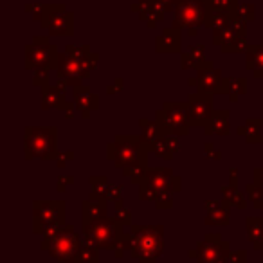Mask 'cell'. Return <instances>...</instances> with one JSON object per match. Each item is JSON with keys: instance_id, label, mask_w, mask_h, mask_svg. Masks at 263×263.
<instances>
[{"instance_id": "obj_28", "label": "cell", "mask_w": 263, "mask_h": 263, "mask_svg": "<svg viewBox=\"0 0 263 263\" xmlns=\"http://www.w3.org/2000/svg\"><path fill=\"white\" fill-rule=\"evenodd\" d=\"M227 94H229L231 103H236L240 99V96H243L247 92V81L243 78H227Z\"/></svg>"}, {"instance_id": "obj_16", "label": "cell", "mask_w": 263, "mask_h": 263, "mask_svg": "<svg viewBox=\"0 0 263 263\" xmlns=\"http://www.w3.org/2000/svg\"><path fill=\"white\" fill-rule=\"evenodd\" d=\"M229 130H231L229 110H215L211 119H209L204 126V132L208 136H227Z\"/></svg>"}, {"instance_id": "obj_44", "label": "cell", "mask_w": 263, "mask_h": 263, "mask_svg": "<svg viewBox=\"0 0 263 263\" xmlns=\"http://www.w3.org/2000/svg\"><path fill=\"white\" fill-rule=\"evenodd\" d=\"M204 205H205V209H208V211H215V209H218L220 205H222V200H205L204 202Z\"/></svg>"}, {"instance_id": "obj_27", "label": "cell", "mask_w": 263, "mask_h": 263, "mask_svg": "<svg viewBox=\"0 0 263 263\" xmlns=\"http://www.w3.org/2000/svg\"><path fill=\"white\" fill-rule=\"evenodd\" d=\"M148 168H150V166H148V161H139V162H136V164L126 166V168L123 170V175L126 177V179H130L132 184L141 186L144 177H146Z\"/></svg>"}, {"instance_id": "obj_12", "label": "cell", "mask_w": 263, "mask_h": 263, "mask_svg": "<svg viewBox=\"0 0 263 263\" xmlns=\"http://www.w3.org/2000/svg\"><path fill=\"white\" fill-rule=\"evenodd\" d=\"M187 105H190V124L191 126H205L209 119H211L213 112V96L211 94H202V92H195L187 98Z\"/></svg>"}, {"instance_id": "obj_8", "label": "cell", "mask_w": 263, "mask_h": 263, "mask_svg": "<svg viewBox=\"0 0 263 263\" xmlns=\"http://www.w3.org/2000/svg\"><path fill=\"white\" fill-rule=\"evenodd\" d=\"M229 243L222 240V234L208 233L190 252V258L197 263H229Z\"/></svg>"}, {"instance_id": "obj_30", "label": "cell", "mask_w": 263, "mask_h": 263, "mask_svg": "<svg viewBox=\"0 0 263 263\" xmlns=\"http://www.w3.org/2000/svg\"><path fill=\"white\" fill-rule=\"evenodd\" d=\"M81 263H99V247L94 241L83 238V245H81Z\"/></svg>"}, {"instance_id": "obj_37", "label": "cell", "mask_w": 263, "mask_h": 263, "mask_svg": "<svg viewBox=\"0 0 263 263\" xmlns=\"http://www.w3.org/2000/svg\"><path fill=\"white\" fill-rule=\"evenodd\" d=\"M204 155L209 159V161H222V154L216 150L213 143H205L204 144Z\"/></svg>"}, {"instance_id": "obj_1", "label": "cell", "mask_w": 263, "mask_h": 263, "mask_svg": "<svg viewBox=\"0 0 263 263\" xmlns=\"http://www.w3.org/2000/svg\"><path fill=\"white\" fill-rule=\"evenodd\" d=\"M124 245L134 259L139 263H155L164 251V227L136 226L132 223L124 231Z\"/></svg>"}, {"instance_id": "obj_9", "label": "cell", "mask_w": 263, "mask_h": 263, "mask_svg": "<svg viewBox=\"0 0 263 263\" xmlns=\"http://www.w3.org/2000/svg\"><path fill=\"white\" fill-rule=\"evenodd\" d=\"M58 51L47 38H34L33 44L26 47V69H56Z\"/></svg>"}, {"instance_id": "obj_24", "label": "cell", "mask_w": 263, "mask_h": 263, "mask_svg": "<svg viewBox=\"0 0 263 263\" xmlns=\"http://www.w3.org/2000/svg\"><path fill=\"white\" fill-rule=\"evenodd\" d=\"M220 193H222V200H226L227 204H231V208H238V209H245L247 208V195H243L240 190H238V186H231V184H227V186H223L222 190H220Z\"/></svg>"}, {"instance_id": "obj_4", "label": "cell", "mask_w": 263, "mask_h": 263, "mask_svg": "<svg viewBox=\"0 0 263 263\" xmlns=\"http://www.w3.org/2000/svg\"><path fill=\"white\" fill-rule=\"evenodd\" d=\"M150 146L141 141L139 136L119 134L112 143L106 144V159L114 162V168L124 170L139 161H148Z\"/></svg>"}, {"instance_id": "obj_36", "label": "cell", "mask_w": 263, "mask_h": 263, "mask_svg": "<svg viewBox=\"0 0 263 263\" xmlns=\"http://www.w3.org/2000/svg\"><path fill=\"white\" fill-rule=\"evenodd\" d=\"M33 85L36 87H45L49 85V69H38L34 70V78H33Z\"/></svg>"}, {"instance_id": "obj_17", "label": "cell", "mask_w": 263, "mask_h": 263, "mask_svg": "<svg viewBox=\"0 0 263 263\" xmlns=\"http://www.w3.org/2000/svg\"><path fill=\"white\" fill-rule=\"evenodd\" d=\"M65 90H62L56 85H45L42 87V110H62L67 105Z\"/></svg>"}, {"instance_id": "obj_35", "label": "cell", "mask_w": 263, "mask_h": 263, "mask_svg": "<svg viewBox=\"0 0 263 263\" xmlns=\"http://www.w3.org/2000/svg\"><path fill=\"white\" fill-rule=\"evenodd\" d=\"M155 208L157 209H170L173 208V193H170V191H164V193H161L157 197V200L154 202Z\"/></svg>"}, {"instance_id": "obj_43", "label": "cell", "mask_w": 263, "mask_h": 263, "mask_svg": "<svg viewBox=\"0 0 263 263\" xmlns=\"http://www.w3.org/2000/svg\"><path fill=\"white\" fill-rule=\"evenodd\" d=\"M119 90H123V80L114 81L112 85L106 87V92H108V94H116V92H119Z\"/></svg>"}, {"instance_id": "obj_31", "label": "cell", "mask_w": 263, "mask_h": 263, "mask_svg": "<svg viewBox=\"0 0 263 263\" xmlns=\"http://www.w3.org/2000/svg\"><path fill=\"white\" fill-rule=\"evenodd\" d=\"M114 205V213L112 216L124 227H130L132 226V211L128 208H124V202H117Z\"/></svg>"}, {"instance_id": "obj_40", "label": "cell", "mask_w": 263, "mask_h": 263, "mask_svg": "<svg viewBox=\"0 0 263 263\" xmlns=\"http://www.w3.org/2000/svg\"><path fill=\"white\" fill-rule=\"evenodd\" d=\"M229 263H247V251L238 249L229 254Z\"/></svg>"}, {"instance_id": "obj_42", "label": "cell", "mask_w": 263, "mask_h": 263, "mask_svg": "<svg viewBox=\"0 0 263 263\" xmlns=\"http://www.w3.org/2000/svg\"><path fill=\"white\" fill-rule=\"evenodd\" d=\"M164 137H166V141H168L170 148H172L173 152H179L180 150V139H179V136H164Z\"/></svg>"}, {"instance_id": "obj_13", "label": "cell", "mask_w": 263, "mask_h": 263, "mask_svg": "<svg viewBox=\"0 0 263 263\" xmlns=\"http://www.w3.org/2000/svg\"><path fill=\"white\" fill-rule=\"evenodd\" d=\"M143 182L154 187V190H157L159 193H164V191L179 193L180 187H182L180 177L173 175V172L170 168H148Z\"/></svg>"}, {"instance_id": "obj_39", "label": "cell", "mask_w": 263, "mask_h": 263, "mask_svg": "<svg viewBox=\"0 0 263 263\" xmlns=\"http://www.w3.org/2000/svg\"><path fill=\"white\" fill-rule=\"evenodd\" d=\"M72 184H74V177L72 175L58 177V182H56V190H58L60 193H63V191H67V187L72 186Z\"/></svg>"}, {"instance_id": "obj_48", "label": "cell", "mask_w": 263, "mask_h": 263, "mask_svg": "<svg viewBox=\"0 0 263 263\" xmlns=\"http://www.w3.org/2000/svg\"><path fill=\"white\" fill-rule=\"evenodd\" d=\"M261 256H263V249H261Z\"/></svg>"}, {"instance_id": "obj_11", "label": "cell", "mask_w": 263, "mask_h": 263, "mask_svg": "<svg viewBox=\"0 0 263 263\" xmlns=\"http://www.w3.org/2000/svg\"><path fill=\"white\" fill-rule=\"evenodd\" d=\"M56 72L62 80H65L69 85L72 87H80V85H85V80L90 76L92 70L87 67V63L81 62V60H76L72 56H69L67 52H62L58 54V63H56Z\"/></svg>"}, {"instance_id": "obj_5", "label": "cell", "mask_w": 263, "mask_h": 263, "mask_svg": "<svg viewBox=\"0 0 263 263\" xmlns=\"http://www.w3.org/2000/svg\"><path fill=\"white\" fill-rule=\"evenodd\" d=\"M65 200H34L33 202V233L47 236L65 226Z\"/></svg>"}, {"instance_id": "obj_6", "label": "cell", "mask_w": 263, "mask_h": 263, "mask_svg": "<svg viewBox=\"0 0 263 263\" xmlns=\"http://www.w3.org/2000/svg\"><path fill=\"white\" fill-rule=\"evenodd\" d=\"M155 121L162 126L166 136H186L190 132V105L187 101H166L155 112Z\"/></svg>"}, {"instance_id": "obj_46", "label": "cell", "mask_w": 263, "mask_h": 263, "mask_svg": "<svg viewBox=\"0 0 263 263\" xmlns=\"http://www.w3.org/2000/svg\"><path fill=\"white\" fill-rule=\"evenodd\" d=\"M254 182L263 186V166L261 168H254Z\"/></svg>"}, {"instance_id": "obj_7", "label": "cell", "mask_w": 263, "mask_h": 263, "mask_svg": "<svg viewBox=\"0 0 263 263\" xmlns=\"http://www.w3.org/2000/svg\"><path fill=\"white\" fill-rule=\"evenodd\" d=\"M124 231H126V227L121 226L114 216H105V218L96 220L88 226H81V236L94 241L99 249L112 251L123 240Z\"/></svg>"}, {"instance_id": "obj_23", "label": "cell", "mask_w": 263, "mask_h": 263, "mask_svg": "<svg viewBox=\"0 0 263 263\" xmlns=\"http://www.w3.org/2000/svg\"><path fill=\"white\" fill-rule=\"evenodd\" d=\"M180 51V36L179 31L175 29H166L157 38V52H179Z\"/></svg>"}, {"instance_id": "obj_2", "label": "cell", "mask_w": 263, "mask_h": 263, "mask_svg": "<svg viewBox=\"0 0 263 263\" xmlns=\"http://www.w3.org/2000/svg\"><path fill=\"white\" fill-rule=\"evenodd\" d=\"M56 137L58 130L54 126H26L24 157L27 161H56L60 155Z\"/></svg>"}, {"instance_id": "obj_38", "label": "cell", "mask_w": 263, "mask_h": 263, "mask_svg": "<svg viewBox=\"0 0 263 263\" xmlns=\"http://www.w3.org/2000/svg\"><path fill=\"white\" fill-rule=\"evenodd\" d=\"M74 157H76V155H74V152H60V155L56 157L54 162H56V166H58V168H65L70 161H74Z\"/></svg>"}, {"instance_id": "obj_33", "label": "cell", "mask_w": 263, "mask_h": 263, "mask_svg": "<svg viewBox=\"0 0 263 263\" xmlns=\"http://www.w3.org/2000/svg\"><path fill=\"white\" fill-rule=\"evenodd\" d=\"M245 195H247V198L252 202V205L259 204V202H263V186H259V184H256V182L247 184V186H245Z\"/></svg>"}, {"instance_id": "obj_18", "label": "cell", "mask_w": 263, "mask_h": 263, "mask_svg": "<svg viewBox=\"0 0 263 263\" xmlns=\"http://www.w3.org/2000/svg\"><path fill=\"white\" fill-rule=\"evenodd\" d=\"M261 126H263V119H261V117H249V119L245 121V124L238 126V134L245 137V143H247V144L263 143Z\"/></svg>"}, {"instance_id": "obj_21", "label": "cell", "mask_w": 263, "mask_h": 263, "mask_svg": "<svg viewBox=\"0 0 263 263\" xmlns=\"http://www.w3.org/2000/svg\"><path fill=\"white\" fill-rule=\"evenodd\" d=\"M139 126H141V136H139L141 141L146 143L148 146H152L155 141H159L161 137L166 136L162 126L157 121H150V119H146V117H143V119L139 121Z\"/></svg>"}, {"instance_id": "obj_49", "label": "cell", "mask_w": 263, "mask_h": 263, "mask_svg": "<svg viewBox=\"0 0 263 263\" xmlns=\"http://www.w3.org/2000/svg\"><path fill=\"white\" fill-rule=\"evenodd\" d=\"M261 92H263V88H261Z\"/></svg>"}, {"instance_id": "obj_19", "label": "cell", "mask_w": 263, "mask_h": 263, "mask_svg": "<svg viewBox=\"0 0 263 263\" xmlns=\"http://www.w3.org/2000/svg\"><path fill=\"white\" fill-rule=\"evenodd\" d=\"M54 36H70L72 34V20L70 15H51L42 22Z\"/></svg>"}, {"instance_id": "obj_47", "label": "cell", "mask_w": 263, "mask_h": 263, "mask_svg": "<svg viewBox=\"0 0 263 263\" xmlns=\"http://www.w3.org/2000/svg\"><path fill=\"white\" fill-rule=\"evenodd\" d=\"M254 76H256V78H263V69H259V70H254Z\"/></svg>"}, {"instance_id": "obj_10", "label": "cell", "mask_w": 263, "mask_h": 263, "mask_svg": "<svg viewBox=\"0 0 263 263\" xmlns=\"http://www.w3.org/2000/svg\"><path fill=\"white\" fill-rule=\"evenodd\" d=\"M190 85L202 94H227L226 78H222V72L215 69L211 62H205V65L197 70V76L190 80Z\"/></svg>"}, {"instance_id": "obj_20", "label": "cell", "mask_w": 263, "mask_h": 263, "mask_svg": "<svg viewBox=\"0 0 263 263\" xmlns=\"http://www.w3.org/2000/svg\"><path fill=\"white\" fill-rule=\"evenodd\" d=\"M204 20V13L193 4H186L177 13V27H193L200 26Z\"/></svg>"}, {"instance_id": "obj_14", "label": "cell", "mask_w": 263, "mask_h": 263, "mask_svg": "<svg viewBox=\"0 0 263 263\" xmlns=\"http://www.w3.org/2000/svg\"><path fill=\"white\" fill-rule=\"evenodd\" d=\"M74 105H76L78 112L83 119H88L92 112L99 108V98L90 92L88 85H80L74 87Z\"/></svg>"}, {"instance_id": "obj_29", "label": "cell", "mask_w": 263, "mask_h": 263, "mask_svg": "<svg viewBox=\"0 0 263 263\" xmlns=\"http://www.w3.org/2000/svg\"><path fill=\"white\" fill-rule=\"evenodd\" d=\"M245 51H247V69L252 70V72L263 69V44L249 45Z\"/></svg>"}, {"instance_id": "obj_41", "label": "cell", "mask_w": 263, "mask_h": 263, "mask_svg": "<svg viewBox=\"0 0 263 263\" xmlns=\"http://www.w3.org/2000/svg\"><path fill=\"white\" fill-rule=\"evenodd\" d=\"M76 110L78 108H76V105H74V103H67V105L60 110V112H62L67 119H74V117H76Z\"/></svg>"}, {"instance_id": "obj_22", "label": "cell", "mask_w": 263, "mask_h": 263, "mask_svg": "<svg viewBox=\"0 0 263 263\" xmlns=\"http://www.w3.org/2000/svg\"><path fill=\"white\" fill-rule=\"evenodd\" d=\"M231 222V204H227L226 200H222V205L215 211H208L204 218L205 226H218V227H226Z\"/></svg>"}, {"instance_id": "obj_34", "label": "cell", "mask_w": 263, "mask_h": 263, "mask_svg": "<svg viewBox=\"0 0 263 263\" xmlns=\"http://www.w3.org/2000/svg\"><path fill=\"white\" fill-rule=\"evenodd\" d=\"M123 191H124V187L121 186V184H110V187H108V191H106V202L108 204H117V202H123Z\"/></svg>"}, {"instance_id": "obj_3", "label": "cell", "mask_w": 263, "mask_h": 263, "mask_svg": "<svg viewBox=\"0 0 263 263\" xmlns=\"http://www.w3.org/2000/svg\"><path fill=\"white\" fill-rule=\"evenodd\" d=\"M81 245L83 240L80 234H76L72 226L65 223L58 231L44 236L40 247L60 263H81Z\"/></svg>"}, {"instance_id": "obj_32", "label": "cell", "mask_w": 263, "mask_h": 263, "mask_svg": "<svg viewBox=\"0 0 263 263\" xmlns=\"http://www.w3.org/2000/svg\"><path fill=\"white\" fill-rule=\"evenodd\" d=\"M150 150L154 152L157 157H161V159H164V161H170V159L173 157V154L175 152L170 148V144H168V141H166V137H161L159 141H155L154 144L150 146Z\"/></svg>"}, {"instance_id": "obj_15", "label": "cell", "mask_w": 263, "mask_h": 263, "mask_svg": "<svg viewBox=\"0 0 263 263\" xmlns=\"http://www.w3.org/2000/svg\"><path fill=\"white\" fill-rule=\"evenodd\" d=\"M108 216V204L99 200H83L81 202V226H88V223L96 222Z\"/></svg>"}, {"instance_id": "obj_25", "label": "cell", "mask_w": 263, "mask_h": 263, "mask_svg": "<svg viewBox=\"0 0 263 263\" xmlns=\"http://www.w3.org/2000/svg\"><path fill=\"white\" fill-rule=\"evenodd\" d=\"M205 65V60H204V45H195L191 47L187 52L182 54V69H202Z\"/></svg>"}, {"instance_id": "obj_26", "label": "cell", "mask_w": 263, "mask_h": 263, "mask_svg": "<svg viewBox=\"0 0 263 263\" xmlns=\"http://www.w3.org/2000/svg\"><path fill=\"white\" fill-rule=\"evenodd\" d=\"M88 182H90V197L92 200H99V202H106V191H108L110 187V182L108 179H106L105 175H92L90 179H88ZM108 204V202H106Z\"/></svg>"}, {"instance_id": "obj_45", "label": "cell", "mask_w": 263, "mask_h": 263, "mask_svg": "<svg viewBox=\"0 0 263 263\" xmlns=\"http://www.w3.org/2000/svg\"><path fill=\"white\" fill-rule=\"evenodd\" d=\"M229 177L231 186H238V168H229Z\"/></svg>"}]
</instances>
